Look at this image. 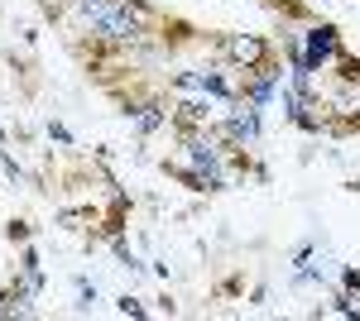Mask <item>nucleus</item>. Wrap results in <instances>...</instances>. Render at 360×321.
Listing matches in <instances>:
<instances>
[{"instance_id": "39448f33", "label": "nucleus", "mask_w": 360, "mask_h": 321, "mask_svg": "<svg viewBox=\"0 0 360 321\" xmlns=\"http://www.w3.org/2000/svg\"><path fill=\"white\" fill-rule=\"evenodd\" d=\"M178 125H188V130L193 125H207V101H183L178 106Z\"/></svg>"}, {"instance_id": "f03ea898", "label": "nucleus", "mask_w": 360, "mask_h": 321, "mask_svg": "<svg viewBox=\"0 0 360 321\" xmlns=\"http://www.w3.org/2000/svg\"><path fill=\"white\" fill-rule=\"evenodd\" d=\"M221 53L231 63H240V67H259L264 53H269V44L259 39V34H226L221 39Z\"/></svg>"}, {"instance_id": "20e7f679", "label": "nucleus", "mask_w": 360, "mask_h": 321, "mask_svg": "<svg viewBox=\"0 0 360 321\" xmlns=\"http://www.w3.org/2000/svg\"><path fill=\"white\" fill-rule=\"evenodd\" d=\"M164 120H168V110L159 106V101H149V106H135V130H139V134H154L159 125H164Z\"/></svg>"}, {"instance_id": "7ed1b4c3", "label": "nucleus", "mask_w": 360, "mask_h": 321, "mask_svg": "<svg viewBox=\"0 0 360 321\" xmlns=\"http://www.w3.org/2000/svg\"><path fill=\"white\" fill-rule=\"evenodd\" d=\"M259 134V115H255V106H240L231 120H226V139H236V144H250Z\"/></svg>"}, {"instance_id": "f257e3e1", "label": "nucleus", "mask_w": 360, "mask_h": 321, "mask_svg": "<svg viewBox=\"0 0 360 321\" xmlns=\"http://www.w3.org/2000/svg\"><path fill=\"white\" fill-rule=\"evenodd\" d=\"M336 53H341V39H336L332 25H312V29H307V53H303L307 72H317V67H322V63H332Z\"/></svg>"}, {"instance_id": "423d86ee", "label": "nucleus", "mask_w": 360, "mask_h": 321, "mask_svg": "<svg viewBox=\"0 0 360 321\" xmlns=\"http://www.w3.org/2000/svg\"><path fill=\"white\" fill-rule=\"evenodd\" d=\"M120 312H125V317H144V307H139L135 297H120Z\"/></svg>"}]
</instances>
